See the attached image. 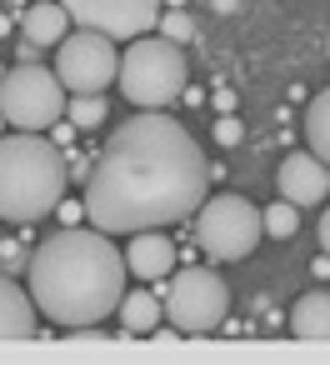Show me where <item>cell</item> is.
<instances>
[{
  "instance_id": "6da1fadb",
  "label": "cell",
  "mask_w": 330,
  "mask_h": 365,
  "mask_svg": "<svg viewBox=\"0 0 330 365\" xmlns=\"http://www.w3.org/2000/svg\"><path fill=\"white\" fill-rule=\"evenodd\" d=\"M210 190V165L195 135L165 110H140L120 120L86 170V220L105 235L160 230L200 210Z\"/></svg>"
},
{
  "instance_id": "7a4b0ae2",
  "label": "cell",
  "mask_w": 330,
  "mask_h": 365,
  "mask_svg": "<svg viewBox=\"0 0 330 365\" xmlns=\"http://www.w3.org/2000/svg\"><path fill=\"white\" fill-rule=\"evenodd\" d=\"M31 300L36 315L71 325H100L125 295V255L96 225H61L51 240L36 245L31 265Z\"/></svg>"
},
{
  "instance_id": "3957f363",
  "label": "cell",
  "mask_w": 330,
  "mask_h": 365,
  "mask_svg": "<svg viewBox=\"0 0 330 365\" xmlns=\"http://www.w3.org/2000/svg\"><path fill=\"white\" fill-rule=\"evenodd\" d=\"M71 180V155L46 140V130L0 135V220L36 225L46 220Z\"/></svg>"
},
{
  "instance_id": "277c9868",
  "label": "cell",
  "mask_w": 330,
  "mask_h": 365,
  "mask_svg": "<svg viewBox=\"0 0 330 365\" xmlns=\"http://www.w3.org/2000/svg\"><path fill=\"white\" fill-rule=\"evenodd\" d=\"M120 96L135 110H165L170 101H180L185 91V46L165 41V36H135L130 51L120 56Z\"/></svg>"
},
{
  "instance_id": "5b68a950",
  "label": "cell",
  "mask_w": 330,
  "mask_h": 365,
  "mask_svg": "<svg viewBox=\"0 0 330 365\" xmlns=\"http://www.w3.org/2000/svg\"><path fill=\"white\" fill-rule=\"evenodd\" d=\"M66 110V86L56 81V71L21 61L16 71L0 76V115L11 130H51Z\"/></svg>"
},
{
  "instance_id": "8992f818",
  "label": "cell",
  "mask_w": 330,
  "mask_h": 365,
  "mask_svg": "<svg viewBox=\"0 0 330 365\" xmlns=\"http://www.w3.org/2000/svg\"><path fill=\"white\" fill-rule=\"evenodd\" d=\"M230 310V290L215 270L185 265L175 280H165V320L175 335H210L225 325Z\"/></svg>"
},
{
  "instance_id": "52a82bcc",
  "label": "cell",
  "mask_w": 330,
  "mask_h": 365,
  "mask_svg": "<svg viewBox=\"0 0 330 365\" xmlns=\"http://www.w3.org/2000/svg\"><path fill=\"white\" fill-rule=\"evenodd\" d=\"M260 235H265L260 210L245 195H215V200H200L195 210V240L210 260H245L260 245Z\"/></svg>"
},
{
  "instance_id": "ba28073f",
  "label": "cell",
  "mask_w": 330,
  "mask_h": 365,
  "mask_svg": "<svg viewBox=\"0 0 330 365\" xmlns=\"http://www.w3.org/2000/svg\"><path fill=\"white\" fill-rule=\"evenodd\" d=\"M115 71H120L115 41L100 31H76V36L56 41V81L71 96H105Z\"/></svg>"
},
{
  "instance_id": "9c48e42d",
  "label": "cell",
  "mask_w": 330,
  "mask_h": 365,
  "mask_svg": "<svg viewBox=\"0 0 330 365\" xmlns=\"http://www.w3.org/2000/svg\"><path fill=\"white\" fill-rule=\"evenodd\" d=\"M165 0H66V16L81 31H100L110 41H135L160 21Z\"/></svg>"
},
{
  "instance_id": "30bf717a",
  "label": "cell",
  "mask_w": 330,
  "mask_h": 365,
  "mask_svg": "<svg viewBox=\"0 0 330 365\" xmlns=\"http://www.w3.org/2000/svg\"><path fill=\"white\" fill-rule=\"evenodd\" d=\"M275 185H280V195H285L290 205H315V200L330 195V165H325L320 155H310V150H295V155L280 160Z\"/></svg>"
},
{
  "instance_id": "8fae6325",
  "label": "cell",
  "mask_w": 330,
  "mask_h": 365,
  "mask_svg": "<svg viewBox=\"0 0 330 365\" xmlns=\"http://www.w3.org/2000/svg\"><path fill=\"white\" fill-rule=\"evenodd\" d=\"M125 270L140 280H165L175 270V240L160 230H135V240L125 250Z\"/></svg>"
},
{
  "instance_id": "7c38bea8",
  "label": "cell",
  "mask_w": 330,
  "mask_h": 365,
  "mask_svg": "<svg viewBox=\"0 0 330 365\" xmlns=\"http://www.w3.org/2000/svg\"><path fill=\"white\" fill-rule=\"evenodd\" d=\"M31 335H36V300L11 275H0V340H31Z\"/></svg>"
},
{
  "instance_id": "4fadbf2b",
  "label": "cell",
  "mask_w": 330,
  "mask_h": 365,
  "mask_svg": "<svg viewBox=\"0 0 330 365\" xmlns=\"http://www.w3.org/2000/svg\"><path fill=\"white\" fill-rule=\"evenodd\" d=\"M66 26H71V16H66L61 0H36L31 11H21V41H31V46L66 41Z\"/></svg>"
},
{
  "instance_id": "5bb4252c",
  "label": "cell",
  "mask_w": 330,
  "mask_h": 365,
  "mask_svg": "<svg viewBox=\"0 0 330 365\" xmlns=\"http://www.w3.org/2000/svg\"><path fill=\"white\" fill-rule=\"evenodd\" d=\"M290 335H300V340H330V290H305L290 305Z\"/></svg>"
},
{
  "instance_id": "9a60e30c",
  "label": "cell",
  "mask_w": 330,
  "mask_h": 365,
  "mask_svg": "<svg viewBox=\"0 0 330 365\" xmlns=\"http://www.w3.org/2000/svg\"><path fill=\"white\" fill-rule=\"evenodd\" d=\"M115 315H120V330L125 335H155L160 320H165V305L155 295H145V290H125L120 305H115Z\"/></svg>"
},
{
  "instance_id": "2e32d148",
  "label": "cell",
  "mask_w": 330,
  "mask_h": 365,
  "mask_svg": "<svg viewBox=\"0 0 330 365\" xmlns=\"http://www.w3.org/2000/svg\"><path fill=\"white\" fill-rule=\"evenodd\" d=\"M305 145H310V155H320L330 165V91H320L305 110Z\"/></svg>"
},
{
  "instance_id": "e0dca14e",
  "label": "cell",
  "mask_w": 330,
  "mask_h": 365,
  "mask_svg": "<svg viewBox=\"0 0 330 365\" xmlns=\"http://www.w3.org/2000/svg\"><path fill=\"white\" fill-rule=\"evenodd\" d=\"M260 225H265V235H275V240H290V235L300 230V205H290V200L280 195L275 205H265V210H260Z\"/></svg>"
},
{
  "instance_id": "ac0fdd59",
  "label": "cell",
  "mask_w": 330,
  "mask_h": 365,
  "mask_svg": "<svg viewBox=\"0 0 330 365\" xmlns=\"http://www.w3.org/2000/svg\"><path fill=\"white\" fill-rule=\"evenodd\" d=\"M66 120H71L76 130H96V125H105V96H71Z\"/></svg>"
},
{
  "instance_id": "d6986e66",
  "label": "cell",
  "mask_w": 330,
  "mask_h": 365,
  "mask_svg": "<svg viewBox=\"0 0 330 365\" xmlns=\"http://www.w3.org/2000/svg\"><path fill=\"white\" fill-rule=\"evenodd\" d=\"M160 36L165 41H175V46H185V41H195V21H190V11L185 6H160Z\"/></svg>"
},
{
  "instance_id": "ffe728a7",
  "label": "cell",
  "mask_w": 330,
  "mask_h": 365,
  "mask_svg": "<svg viewBox=\"0 0 330 365\" xmlns=\"http://www.w3.org/2000/svg\"><path fill=\"white\" fill-rule=\"evenodd\" d=\"M215 140H220V145H240V140H245V125L235 120V110H225V115L215 120Z\"/></svg>"
},
{
  "instance_id": "44dd1931",
  "label": "cell",
  "mask_w": 330,
  "mask_h": 365,
  "mask_svg": "<svg viewBox=\"0 0 330 365\" xmlns=\"http://www.w3.org/2000/svg\"><path fill=\"white\" fill-rule=\"evenodd\" d=\"M66 340H76V345H96V340H105V330H100V325H71Z\"/></svg>"
},
{
  "instance_id": "7402d4cb",
  "label": "cell",
  "mask_w": 330,
  "mask_h": 365,
  "mask_svg": "<svg viewBox=\"0 0 330 365\" xmlns=\"http://www.w3.org/2000/svg\"><path fill=\"white\" fill-rule=\"evenodd\" d=\"M210 106H215L220 115H225V110H235V91H225V86H220V91L210 96Z\"/></svg>"
},
{
  "instance_id": "603a6c76",
  "label": "cell",
  "mask_w": 330,
  "mask_h": 365,
  "mask_svg": "<svg viewBox=\"0 0 330 365\" xmlns=\"http://www.w3.org/2000/svg\"><path fill=\"white\" fill-rule=\"evenodd\" d=\"M51 130H56V145H61V150H66V145H71V135H76V125H71V120H66V125H61V120H56V125H51Z\"/></svg>"
},
{
  "instance_id": "cb8c5ba5",
  "label": "cell",
  "mask_w": 330,
  "mask_h": 365,
  "mask_svg": "<svg viewBox=\"0 0 330 365\" xmlns=\"http://www.w3.org/2000/svg\"><path fill=\"white\" fill-rule=\"evenodd\" d=\"M320 250H325V255H330V210H325V215H320Z\"/></svg>"
},
{
  "instance_id": "d4e9b609",
  "label": "cell",
  "mask_w": 330,
  "mask_h": 365,
  "mask_svg": "<svg viewBox=\"0 0 330 365\" xmlns=\"http://www.w3.org/2000/svg\"><path fill=\"white\" fill-rule=\"evenodd\" d=\"M210 6H215V11H220V16H230V11H235V6H240V0H210Z\"/></svg>"
},
{
  "instance_id": "484cf974",
  "label": "cell",
  "mask_w": 330,
  "mask_h": 365,
  "mask_svg": "<svg viewBox=\"0 0 330 365\" xmlns=\"http://www.w3.org/2000/svg\"><path fill=\"white\" fill-rule=\"evenodd\" d=\"M0 125H6V115H0Z\"/></svg>"
}]
</instances>
